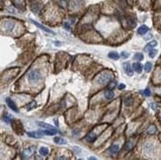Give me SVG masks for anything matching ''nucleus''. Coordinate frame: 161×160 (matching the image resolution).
Listing matches in <instances>:
<instances>
[{"label": "nucleus", "instance_id": "nucleus-1", "mask_svg": "<svg viewBox=\"0 0 161 160\" xmlns=\"http://www.w3.org/2000/svg\"><path fill=\"white\" fill-rule=\"evenodd\" d=\"M112 78H113L112 73H110L108 71H105V72L101 73L99 76H97V78L95 79V83L99 84V85H106L107 83L111 82Z\"/></svg>", "mask_w": 161, "mask_h": 160}, {"label": "nucleus", "instance_id": "nucleus-2", "mask_svg": "<svg viewBox=\"0 0 161 160\" xmlns=\"http://www.w3.org/2000/svg\"><path fill=\"white\" fill-rule=\"evenodd\" d=\"M41 78H42V74L39 69H33L28 74V81L31 84H35V83L39 82Z\"/></svg>", "mask_w": 161, "mask_h": 160}, {"label": "nucleus", "instance_id": "nucleus-3", "mask_svg": "<svg viewBox=\"0 0 161 160\" xmlns=\"http://www.w3.org/2000/svg\"><path fill=\"white\" fill-rule=\"evenodd\" d=\"M2 27H3V30H4L5 32L10 33L14 30V28H15V23H14L13 21L7 20V21H5V22L3 23Z\"/></svg>", "mask_w": 161, "mask_h": 160}, {"label": "nucleus", "instance_id": "nucleus-4", "mask_svg": "<svg viewBox=\"0 0 161 160\" xmlns=\"http://www.w3.org/2000/svg\"><path fill=\"white\" fill-rule=\"evenodd\" d=\"M35 150H36V148H35V147H30V148L25 149V150L23 151V153H22L23 158H29V157H31L33 154H34Z\"/></svg>", "mask_w": 161, "mask_h": 160}, {"label": "nucleus", "instance_id": "nucleus-5", "mask_svg": "<svg viewBox=\"0 0 161 160\" xmlns=\"http://www.w3.org/2000/svg\"><path fill=\"white\" fill-rule=\"evenodd\" d=\"M143 151L146 154H151L154 151V145L150 142H147L143 145Z\"/></svg>", "mask_w": 161, "mask_h": 160}, {"label": "nucleus", "instance_id": "nucleus-6", "mask_svg": "<svg viewBox=\"0 0 161 160\" xmlns=\"http://www.w3.org/2000/svg\"><path fill=\"white\" fill-rule=\"evenodd\" d=\"M124 70H125V72L129 75V76H132V66L129 63V62H126V63H124Z\"/></svg>", "mask_w": 161, "mask_h": 160}, {"label": "nucleus", "instance_id": "nucleus-7", "mask_svg": "<svg viewBox=\"0 0 161 160\" xmlns=\"http://www.w3.org/2000/svg\"><path fill=\"white\" fill-rule=\"evenodd\" d=\"M29 136L31 137H35V138H40L44 135V132L43 130H38V131H31V132H28L27 133Z\"/></svg>", "mask_w": 161, "mask_h": 160}, {"label": "nucleus", "instance_id": "nucleus-8", "mask_svg": "<svg viewBox=\"0 0 161 160\" xmlns=\"http://www.w3.org/2000/svg\"><path fill=\"white\" fill-rule=\"evenodd\" d=\"M6 102H7V105L9 106V108H10L11 110H13L14 112H16V113L19 112V110H18L17 106L15 105V103H14L10 98H7V99H6Z\"/></svg>", "mask_w": 161, "mask_h": 160}, {"label": "nucleus", "instance_id": "nucleus-9", "mask_svg": "<svg viewBox=\"0 0 161 160\" xmlns=\"http://www.w3.org/2000/svg\"><path fill=\"white\" fill-rule=\"evenodd\" d=\"M32 21V23L33 24H35L37 27H39L40 29H42L43 31H45V32H47V33H49V34H52V35H54V33L52 32V31H50L49 29H48L47 27H45V26H43V25H41V24H39V23H37L36 21H33V20H31Z\"/></svg>", "mask_w": 161, "mask_h": 160}, {"label": "nucleus", "instance_id": "nucleus-10", "mask_svg": "<svg viewBox=\"0 0 161 160\" xmlns=\"http://www.w3.org/2000/svg\"><path fill=\"white\" fill-rule=\"evenodd\" d=\"M142 65L139 63V62H134V63L132 64V69L135 71V72H137V73H141L142 72Z\"/></svg>", "mask_w": 161, "mask_h": 160}, {"label": "nucleus", "instance_id": "nucleus-11", "mask_svg": "<svg viewBox=\"0 0 161 160\" xmlns=\"http://www.w3.org/2000/svg\"><path fill=\"white\" fill-rule=\"evenodd\" d=\"M43 132H44V134H46V135H54V134H56L58 131H57L55 128H47V129L43 130Z\"/></svg>", "mask_w": 161, "mask_h": 160}, {"label": "nucleus", "instance_id": "nucleus-12", "mask_svg": "<svg viewBox=\"0 0 161 160\" xmlns=\"http://www.w3.org/2000/svg\"><path fill=\"white\" fill-rule=\"evenodd\" d=\"M120 150V145L119 144H113L111 147H110V152L112 154H117Z\"/></svg>", "mask_w": 161, "mask_h": 160}, {"label": "nucleus", "instance_id": "nucleus-13", "mask_svg": "<svg viewBox=\"0 0 161 160\" xmlns=\"http://www.w3.org/2000/svg\"><path fill=\"white\" fill-rule=\"evenodd\" d=\"M148 27L147 26H145V25H142V26H140L139 28H138V30H137V33L139 34V35H144L146 33L148 32Z\"/></svg>", "mask_w": 161, "mask_h": 160}, {"label": "nucleus", "instance_id": "nucleus-14", "mask_svg": "<svg viewBox=\"0 0 161 160\" xmlns=\"http://www.w3.org/2000/svg\"><path fill=\"white\" fill-rule=\"evenodd\" d=\"M82 2H83V0H72L71 6H72V8H77L82 5Z\"/></svg>", "mask_w": 161, "mask_h": 160}, {"label": "nucleus", "instance_id": "nucleus-15", "mask_svg": "<svg viewBox=\"0 0 161 160\" xmlns=\"http://www.w3.org/2000/svg\"><path fill=\"white\" fill-rule=\"evenodd\" d=\"M124 103H125V105L126 106H131V104H132V97L131 96H128L125 98V100H124Z\"/></svg>", "mask_w": 161, "mask_h": 160}, {"label": "nucleus", "instance_id": "nucleus-16", "mask_svg": "<svg viewBox=\"0 0 161 160\" xmlns=\"http://www.w3.org/2000/svg\"><path fill=\"white\" fill-rule=\"evenodd\" d=\"M39 152H40V154H41L42 156H47V155H48V149L47 147H41L40 150H39Z\"/></svg>", "mask_w": 161, "mask_h": 160}, {"label": "nucleus", "instance_id": "nucleus-17", "mask_svg": "<svg viewBox=\"0 0 161 160\" xmlns=\"http://www.w3.org/2000/svg\"><path fill=\"white\" fill-rule=\"evenodd\" d=\"M97 139V135L96 134H89L88 136H86V140L88 142H94Z\"/></svg>", "mask_w": 161, "mask_h": 160}, {"label": "nucleus", "instance_id": "nucleus-18", "mask_svg": "<svg viewBox=\"0 0 161 160\" xmlns=\"http://www.w3.org/2000/svg\"><path fill=\"white\" fill-rule=\"evenodd\" d=\"M156 46H157V42H156V41H152V42H150V43L147 44V46L145 47L144 49H150V48H155Z\"/></svg>", "mask_w": 161, "mask_h": 160}, {"label": "nucleus", "instance_id": "nucleus-19", "mask_svg": "<svg viewBox=\"0 0 161 160\" xmlns=\"http://www.w3.org/2000/svg\"><path fill=\"white\" fill-rule=\"evenodd\" d=\"M108 56H109L110 58H112V59H115V60L119 59V57H120L119 53H118V52H115V51H112V52H110V53L108 54Z\"/></svg>", "mask_w": 161, "mask_h": 160}, {"label": "nucleus", "instance_id": "nucleus-20", "mask_svg": "<svg viewBox=\"0 0 161 160\" xmlns=\"http://www.w3.org/2000/svg\"><path fill=\"white\" fill-rule=\"evenodd\" d=\"M54 142L55 143H57V144H66V140L65 139H63L62 137H54Z\"/></svg>", "mask_w": 161, "mask_h": 160}, {"label": "nucleus", "instance_id": "nucleus-21", "mask_svg": "<svg viewBox=\"0 0 161 160\" xmlns=\"http://www.w3.org/2000/svg\"><path fill=\"white\" fill-rule=\"evenodd\" d=\"M105 98L107 99V100H111V99H113L114 98V92L112 90H108L106 93H105Z\"/></svg>", "mask_w": 161, "mask_h": 160}, {"label": "nucleus", "instance_id": "nucleus-22", "mask_svg": "<svg viewBox=\"0 0 161 160\" xmlns=\"http://www.w3.org/2000/svg\"><path fill=\"white\" fill-rule=\"evenodd\" d=\"M133 58H134V60H138V61H140V60H142V59H143V54H142V53H140V52H137V53H135V54H134Z\"/></svg>", "mask_w": 161, "mask_h": 160}, {"label": "nucleus", "instance_id": "nucleus-23", "mask_svg": "<svg viewBox=\"0 0 161 160\" xmlns=\"http://www.w3.org/2000/svg\"><path fill=\"white\" fill-rule=\"evenodd\" d=\"M151 68H152V63L151 62H146L144 65V70L146 72H149L150 70H151Z\"/></svg>", "mask_w": 161, "mask_h": 160}, {"label": "nucleus", "instance_id": "nucleus-24", "mask_svg": "<svg viewBox=\"0 0 161 160\" xmlns=\"http://www.w3.org/2000/svg\"><path fill=\"white\" fill-rule=\"evenodd\" d=\"M38 125H39L41 128H54L52 126H49V125L45 124V123H38Z\"/></svg>", "mask_w": 161, "mask_h": 160}, {"label": "nucleus", "instance_id": "nucleus-25", "mask_svg": "<svg viewBox=\"0 0 161 160\" xmlns=\"http://www.w3.org/2000/svg\"><path fill=\"white\" fill-rule=\"evenodd\" d=\"M156 53H157V50H156V49H154V48H150V49H149V56H150V57L153 58V57L156 55Z\"/></svg>", "mask_w": 161, "mask_h": 160}, {"label": "nucleus", "instance_id": "nucleus-26", "mask_svg": "<svg viewBox=\"0 0 161 160\" xmlns=\"http://www.w3.org/2000/svg\"><path fill=\"white\" fill-rule=\"evenodd\" d=\"M37 106V104H36V102L35 101H33V102H31V104H29L28 106H27V110H32V109H34L35 107Z\"/></svg>", "mask_w": 161, "mask_h": 160}, {"label": "nucleus", "instance_id": "nucleus-27", "mask_svg": "<svg viewBox=\"0 0 161 160\" xmlns=\"http://www.w3.org/2000/svg\"><path fill=\"white\" fill-rule=\"evenodd\" d=\"M132 145H133V144L131 143V141H129V142H127V143H126V149H127L128 151H129V150H130V149L132 148Z\"/></svg>", "mask_w": 161, "mask_h": 160}, {"label": "nucleus", "instance_id": "nucleus-28", "mask_svg": "<svg viewBox=\"0 0 161 160\" xmlns=\"http://www.w3.org/2000/svg\"><path fill=\"white\" fill-rule=\"evenodd\" d=\"M143 94H144L146 97H149L150 95H151V93H150V90H149L148 88H146L144 91H143Z\"/></svg>", "mask_w": 161, "mask_h": 160}, {"label": "nucleus", "instance_id": "nucleus-29", "mask_svg": "<svg viewBox=\"0 0 161 160\" xmlns=\"http://www.w3.org/2000/svg\"><path fill=\"white\" fill-rule=\"evenodd\" d=\"M60 5H61L62 7H66V5H67L66 0H60Z\"/></svg>", "mask_w": 161, "mask_h": 160}, {"label": "nucleus", "instance_id": "nucleus-30", "mask_svg": "<svg viewBox=\"0 0 161 160\" xmlns=\"http://www.w3.org/2000/svg\"><path fill=\"white\" fill-rule=\"evenodd\" d=\"M121 55H122V57H124V58H128V57H129V53H127V52H122V54H121Z\"/></svg>", "mask_w": 161, "mask_h": 160}, {"label": "nucleus", "instance_id": "nucleus-31", "mask_svg": "<svg viewBox=\"0 0 161 160\" xmlns=\"http://www.w3.org/2000/svg\"><path fill=\"white\" fill-rule=\"evenodd\" d=\"M111 84H112V85H110V88H111V89H113L114 87H116V85H117V82H116V81H113Z\"/></svg>", "mask_w": 161, "mask_h": 160}, {"label": "nucleus", "instance_id": "nucleus-32", "mask_svg": "<svg viewBox=\"0 0 161 160\" xmlns=\"http://www.w3.org/2000/svg\"><path fill=\"white\" fill-rule=\"evenodd\" d=\"M3 120H4V121H5L6 123H10V122H11V120H10V119H9L8 117H6V116H5L4 118H3Z\"/></svg>", "mask_w": 161, "mask_h": 160}, {"label": "nucleus", "instance_id": "nucleus-33", "mask_svg": "<svg viewBox=\"0 0 161 160\" xmlns=\"http://www.w3.org/2000/svg\"><path fill=\"white\" fill-rule=\"evenodd\" d=\"M125 87H126V85H125V84H120V85H119V89H120V90L124 89Z\"/></svg>", "mask_w": 161, "mask_h": 160}, {"label": "nucleus", "instance_id": "nucleus-34", "mask_svg": "<svg viewBox=\"0 0 161 160\" xmlns=\"http://www.w3.org/2000/svg\"><path fill=\"white\" fill-rule=\"evenodd\" d=\"M151 37H152L151 35H148L147 37H145V40H147V39H151Z\"/></svg>", "mask_w": 161, "mask_h": 160}]
</instances>
